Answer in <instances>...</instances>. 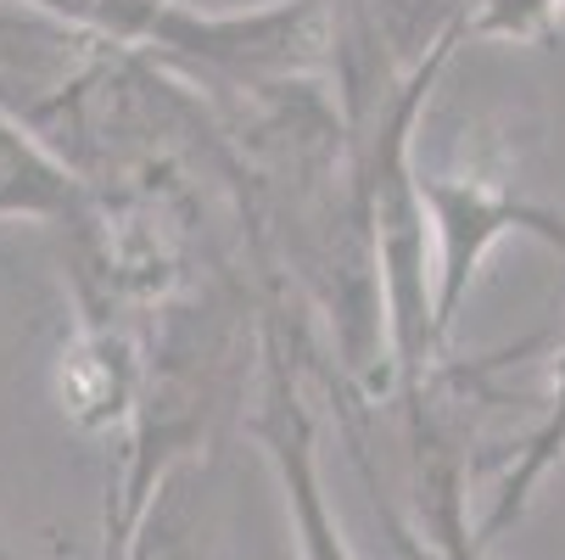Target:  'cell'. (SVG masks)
<instances>
[{"label":"cell","instance_id":"obj_11","mask_svg":"<svg viewBox=\"0 0 565 560\" xmlns=\"http://www.w3.org/2000/svg\"><path fill=\"white\" fill-rule=\"evenodd\" d=\"M459 560H488V554H481V549H476V554H459Z\"/></svg>","mask_w":565,"mask_h":560},{"label":"cell","instance_id":"obj_1","mask_svg":"<svg viewBox=\"0 0 565 560\" xmlns=\"http://www.w3.org/2000/svg\"><path fill=\"white\" fill-rule=\"evenodd\" d=\"M264 353V303L247 258L207 264L180 297L140 319V392L107 471L102 560H118L157 483L207 459L218 432L247 410Z\"/></svg>","mask_w":565,"mask_h":560},{"label":"cell","instance_id":"obj_5","mask_svg":"<svg viewBox=\"0 0 565 560\" xmlns=\"http://www.w3.org/2000/svg\"><path fill=\"white\" fill-rule=\"evenodd\" d=\"M90 219V186L0 102V224H51L62 242Z\"/></svg>","mask_w":565,"mask_h":560},{"label":"cell","instance_id":"obj_3","mask_svg":"<svg viewBox=\"0 0 565 560\" xmlns=\"http://www.w3.org/2000/svg\"><path fill=\"white\" fill-rule=\"evenodd\" d=\"M470 0H337V96L364 118L403 73L459 40ZM465 45V40H459Z\"/></svg>","mask_w":565,"mask_h":560},{"label":"cell","instance_id":"obj_2","mask_svg":"<svg viewBox=\"0 0 565 560\" xmlns=\"http://www.w3.org/2000/svg\"><path fill=\"white\" fill-rule=\"evenodd\" d=\"M415 197L431 230V331L448 348L465 314V297L504 235H532L565 258V213L521 197L510 175L488 157H459L454 169L415 163Z\"/></svg>","mask_w":565,"mask_h":560},{"label":"cell","instance_id":"obj_4","mask_svg":"<svg viewBox=\"0 0 565 560\" xmlns=\"http://www.w3.org/2000/svg\"><path fill=\"white\" fill-rule=\"evenodd\" d=\"M140 392V319L96 303H73V326L56 353V410L73 432L118 443Z\"/></svg>","mask_w":565,"mask_h":560},{"label":"cell","instance_id":"obj_10","mask_svg":"<svg viewBox=\"0 0 565 560\" xmlns=\"http://www.w3.org/2000/svg\"><path fill=\"white\" fill-rule=\"evenodd\" d=\"M559 0H470L459 40H510V45H548L559 34Z\"/></svg>","mask_w":565,"mask_h":560},{"label":"cell","instance_id":"obj_12","mask_svg":"<svg viewBox=\"0 0 565 560\" xmlns=\"http://www.w3.org/2000/svg\"><path fill=\"white\" fill-rule=\"evenodd\" d=\"M559 12H565V0H559Z\"/></svg>","mask_w":565,"mask_h":560},{"label":"cell","instance_id":"obj_7","mask_svg":"<svg viewBox=\"0 0 565 560\" xmlns=\"http://www.w3.org/2000/svg\"><path fill=\"white\" fill-rule=\"evenodd\" d=\"M23 7L73 34H85V40L157 56L185 0H23Z\"/></svg>","mask_w":565,"mask_h":560},{"label":"cell","instance_id":"obj_9","mask_svg":"<svg viewBox=\"0 0 565 560\" xmlns=\"http://www.w3.org/2000/svg\"><path fill=\"white\" fill-rule=\"evenodd\" d=\"M96 40L73 34L40 12L0 7V85H56V78L85 56Z\"/></svg>","mask_w":565,"mask_h":560},{"label":"cell","instance_id":"obj_6","mask_svg":"<svg viewBox=\"0 0 565 560\" xmlns=\"http://www.w3.org/2000/svg\"><path fill=\"white\" fill-rule=\"evenodd\" d=\"M213 538H218L213 471L207 459H185L157 483L118 560H213Z\"/></svg>","mask_w":565,"mask_h":560},{"label":"cell","instance_id":"obj_8","mask_svg":"<svg viewBox=\"0 0 565 560\" xmlns=\"http://www.w3.org/2000/svg\"><path fill=\"white\" fill-rule=\"evenodd\" d=\"M559 454H565V348L554 353V387H548V398H543V415H537V426L526 432V443L515 448L504 483H499V494H493V510L481 516V527H476V549H488V543L532 505L537 483L548 476V465H554Z\"/></svg>","mask_w":565,"mask_h":560}]
</instances>
